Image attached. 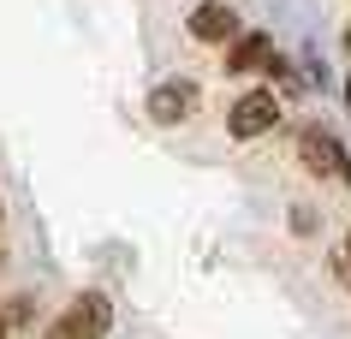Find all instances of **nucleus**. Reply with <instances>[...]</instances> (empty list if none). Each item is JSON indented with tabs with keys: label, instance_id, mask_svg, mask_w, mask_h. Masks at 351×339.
Here are the masks:
<instances>
[{
	"label": "nucleus",
	"instance_id": "nucleus-1",
	"mask_svg": "<svg viewBox=\"0 0 351 339\" xmlns=\"http://www.w3.org/2000/svg\"><path fill=\"white\" fill-rule=\"evenodd\" d=\"M108 327H113V303L101 298V292H84V298L66 310V321H60L48 339H101Z\"/></svg>",
	"mask_w": 351,
	"mask_h": 339
},
{
	"label": "nucleus",
	"instance_id": "nucleus-2",
	"mask_svg": "<svg viewBox=\"0 0 351 339\" xmlns=\"http://www.w3.org/2000/svg\"><path fill=\"white\" fill-rule=\"evenodd\" d=\"M274 119H280V101H274L268 90H250L239 108H232V119H226V125H232V137H262Z\"/></svg>",
	"mask_w": 351,
	"mask_h": 339
},
{
	"label": "nucleus",
	"instance_id": "nucleus-3",
	"mask_svg": "<svg viewBox=\"0 0 351 339\" xmlns=\"http://www.w3.org/2000/svg\"><path fill=\"white\" fill-rule=\"evenodd\" d=\"M191 36L197 42H232V36H244V30H239V12H232V6L203 0V6L191 12Z\"/></svg>",
	"mask_w": 351,
	"mask_h": 339
},
{
	"label": "nucleus",
	"instance_id": "nucleus-4",
	"mask_svg": "<svg viewBox=\"0 0 351 339\" xmlns=\"http://www.w3.org/2000/svg\"><path fill=\"white\" fill-rule=\"evenodd\" d=\"M191 108H197L191 84H161V90L149 95V119L155 125H179V119H191Z\"/></svg>",
	"mask_w": 351,
	"mask_h": 339
},
{
	"label": "nucleus",
	"instance_id": "nucleus-5",
	"mask_svg": "<svg viewBox=\"0 0 351 339\" xmlns=\"http://www.w3.org/2000/svg\"><path fill=\"white\" fill-rule=\"evenodd\" d=\"M268 60H274L268 36H262V30H244V36H232V54H226V72H256V66H268Z\"/></svg>",
	"mask_w": 351,
	"mask_h": 339
},
{
	"label": "nucleus",
	"instance_id": "nucleus-6",
	"mask_svg": "<svg viewBox=\"0 0 351 339\" xmlns=\"http://www.w3.org/2000/svg\"><path fill=\"white\" fill-rule=\"evenodd\" d=\"M0 339H6V316H0Z\"/></svg>",
	"mask_w": 351,
	"mask_h": 339
},
{
	"label": "nucleus",
	"instance_id": "nucleus-7",
	"mask_svg": "<svg viewBox=\"0 0 351 339\" xmlns=\"http://www.w3.org/2000/svg\"><path fill=\"white\" fill-rule=\"evenodd\" d=\"M346 262H351V238H346Z\"/></svg>",
	"mask_w": 351,
	"mask_h": 339
},
{
	"label": "nucleus",
	"instance_id": "nucleus-8",
	"mask_svg": "<svg viewBox=\"0 0 351 339\" xmlns=\"http://www.w3.org/2000/svg\"><path fill=\"white\" fill-rule=\"evenodd\" d=\"M346 48H351V36H346Z\"/></svg>",
	"mask_w": 351,
	"mask_h": 339
}]
</instances>
